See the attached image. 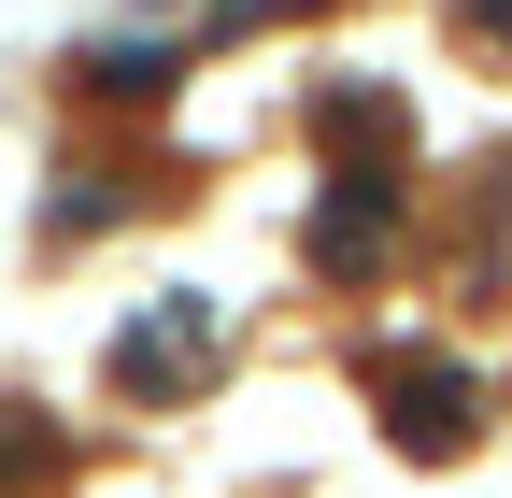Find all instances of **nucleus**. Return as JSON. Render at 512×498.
I'll return each instance as SVG.
<instances>
[{
    "label": "nucleus",
    "mask_w": 512,
    "mask_h": 498,
    "mask_svg": "<svg viewBox=\"0 0 512 498\" xmlns=\"http://www.w3.org/2000/svg\"><path fill=\"white\" fill-rule=\"evenodd\" d=\"M29 484H57V427L0 399V498H29Z\"/></svg>",
    "instance_id": "nucleus-3"
},
{
    "label": "nucleus",
    "mask_w": 512,
    "mask_h": 498,
    "mask_svg": "<svg viewBox=\"0 0 512 498\" xmlns=\"http://www.w3.org/2000/svg\"><path fill=\"white\" fill-rule=\"evenodd\" d=\"M470 29H484V43H512V0H470Z\"/></svg>",
    "instance_id": "nucleus-4"
},
{
    "label": "nucleus",
    "mask_w": 512,
    "mask_h": 498,
    "mask_svg": "<svg viewBox=\"0 0 512 498\" xmlns=\"http://www.w3.org/2000/svg\"><path fill=\"white\" fill-rule=\"evenodd\" d=\"M399 171H342L328 185V200H313V271H384V257H399Z\"/></svg>",
    "instance_id": "nucleus-1"
},
{
    "label": "nucleus",
    "mask_w": 512,
    "mask_h": 498,
    "mask_svg": "<svg viewBox=\"0 0 512 498\" xmlns=\"http://www.w3.org/2000/svg\"><path fill=\"white\" fill-rule=\"evenodd\" d=\"M384 413H399V442H413V456L470 442V370H384Z\"/></svg>",
    "instance_id": "nucleus-2"
}]
</instances>
